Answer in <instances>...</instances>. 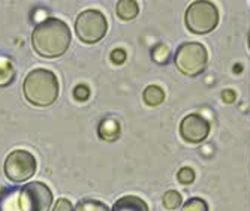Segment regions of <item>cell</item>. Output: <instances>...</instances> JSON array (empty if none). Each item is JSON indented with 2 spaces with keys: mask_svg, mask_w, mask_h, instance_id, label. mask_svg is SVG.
<instances>
[{
  "mask_svg": "<svg viewBox=\"0 0 250 211\" xmlns=\"http://www.w3.org/2000/svg\"><path fill=\"white\" fill-rule=\"evenodd\" d=\"M207 50L198 42H186L178 46L174 62L181 74L188 77H196L204 72L207 66Z\"/></svg>",
  "mask_w": 250,
  "mask_h": 211,
  "instance_id": "3",
  "label": "cell"
},
{
  "mask_svg": "<svg viewBox=\"0 0 250 211\" xmlns=\"http://www.w3.org/2000/svg\"><path fill=\"white\" fill-rule=\"evenodd\" d=\"M112 211H148V207L141 198L133 196V195H127V196L120 198L114 204Z\"/></svg>",
  "mask_w": 250,
  "mask_h": 211,
  "instance_id": "9",
  "label": "cell"
},
{
  "mask_svg": "<svg viewBox=\"0 0 250 211\" xmlns=\"http://www.w3.org/2000/svg\"><path fill=\"white\" fill-rule=\"evenodd\" d=\"M143 99L147 105L150 106H157L161 105L165 99V91L159 87V85H148L146 87L143 93Z\"/></svg>",
  "mask_w": 250,
  "mask_h": 211,
  "instance_id": "12",
  "label": "cell"
},
{
  "mask_svg": "<svg viewBox=\"0 0 250 211\" xmlns=\"http://www.w3.org/2000/svg\"><path fill=\"white\" fill-rule=\"evenodd\" d=\"M98 135L104 141H116L120 136V123L114 119H104L99 123Z\"/></svg>",
  "mask_w": 250,
  "mask_h": 211,
  "instance_id": "10",
  "label": "cell"
},
{
  "mask_svg": "<svg viewBox=\"0 0 250 211\" xmlns=\"http://www.w3.org/2000/svg\"><path fill=\"white\" fill-rule=\"evenodd\" d=\"M125 60H126V53H125V50L117 48V50H114V51L111 53V62H112V63H116V64H123Z\"/></svg>",
  "mask_w": 250,
  "mask_h": 211,
  "instance_id": "20",
  "label": "cell"
},
{
  "mask_svg": "<svg viewBox=\"0 0 250 211\" xmlns=\"http://www.w3.org/2000/svg\"><path fill=\"white\" fill-rule=\"evenodd\" d=\"M116 12H117V17L122 18L123 21H130L138 15L140 6L135 0H120L116 6Z\"/></svg>",
  "mask_w": 250,
  "mask_h": 211,
  "instance_id": "11",
  "label": "cell"
},
{
  "mask_svg": "<svg viewBox=\"0 0 250 211\" xmlns=\"http://www.w3.org/2000/svg\"><path fill=\"white\" fill-rule=\"evenodd\" d=\"M15 78V69L11 60L0 57V87H8Z\"/></svg>",
  "mask_w": 250,
  "mask_h": 211,
  "instance_id": "13",
  "label": "cell"
},
{
  "mask_svg": "<svg viewBox=\"0 0 250 211\" xmlns=\"http://www.w3.org/2000/svg\"><path fill=\"white\" fill-rule=\"evenodd\" d=\"M74 98L80 102H84L90 98V88L84 84H78L74 88Z\"/></svg>",
  "mask_w": 250,
  "mask_h": 211,
  "instance_id": "18",
  "label": "cell"
},
{
  "mask_svg": "<svg viewBox=\"0 0 250 211\" xmlns=\"http://www.w3.org/2000/svg\"><path fill=\"white\" fill-rule=\"evenodd\" d=\"M210 133V123L199 114L186 115L180 125V135L190 144L202 143Z\"/></svg>",
  "mask_w": 250,
  "mask_h": 211,
  "instance_id": "8",
  "label": "cell"
},
{
  "mask_svg": "<svg viewBox=\"0 0 250 211\" xmlns=\"http://www.w3.org/2000/svg\"><path fill=\"white\" fill-rule=\"evenodd\" d=\"M177 180H178L181 184H192L193 180H195V172H193V169H192V168H188V167L181 168V169L178 171V174H177Z\"/></svg>",
  "mask_w": 250,
  "mask_h": 211,
  "instance_id": "17",
  "label": "cell"
},
{
  "mask_svg": "<svg viewBox=\"0 0 250 211\" xmlns=\"http://www.w3.org/2000/svg\"><path fill=\"white\" fill-rule=\"evenodd\" d=\"M181 201H183V198H181V193L177 190H168V192H165V195L162 198L164 207L169 211L177 210L181 205Z\"/></svg>",
  "mask_w": 250,
  "mask_h": 211,
  "instance_id": "14",
  "label": "cell"
},
{
  "mask_svg": "<svg viewBox=\"0 0 250 211\" xmlns=\"http://www.w3.org/2000/svg\"><path fill=\"white\" fill-rule=\"evenodd\" d=\"M108 21L101 11L85 9L75 21V32L84 43H96L106 35Z\"/></svg>",
  "mask_w": 250,
  "mask_h": 211,
  "instance_id": "5",
  "label": "cell"
},
{
  "mask_svg": "<svg viewBox=\"0 0 250 211\" xmlns=\"http://www.w3.org/2000/svg\"><path fill=\"white\" fill-rule=\"evenodd\" d=\"M53 211H74V210H72V204H71V201H69V199L60 198V199L56 202V205H54Z\"/></svg>",
  "mask_w": 250,
  "mask_h": 211,
  "instance_id": "19",
  "label": "cell"
},
{
  "mask_svg": "<svg viewBox=\"0 0 250 211\" xmlns=\"http://www.w3.org/2000/svg\"><path fill=\"white\" fill-rule=\"evenodd\" d=\"M22 91L29 104L35 106H50L59 98V80L48 69H33L26 75L22 83Z\"/></svg>",
  "mask_w": 250,
  "mask_h": 211,
  "instance_id": "2",
  "label": "cell"
},
{
  "mask_svg": "<svg viewBox=\"0 0 250 211\" xmlns=\"http://www.w3.org/2000/svg\"><path fill=\"white\" fill-rule=\"evenodd\" d=\"M53 204L50 187L42 181H33L22 186L18 195L20 211H48Z\"/></svg>",
  "mask_w": 250,
  "mask_h": 211,
  "instance_id": "6",
  "label": "cell"
},
{
  "mask_svg": "<svg viewBox=\"0 0 250 211\" xmlns=\"http://www.w3.org/2000/svg\"><path fill=\"white\" fill-rule=\"evenodd\" d=\"M186 26L196 35H206L214 30L219 22V12L211 2H193L185 15Z\"/></svg>",
  "mask_w": 250,
  "mask_h": 211,
  "instance_id": "4",
  "label": "cell"
},
{
  "mask_svg": "<svg viewBox=\"0 0 250 211\" xmlns=\"http://www.w3.org/2000/svg\"><path fill=\"white\" fill-rule=\"evenodd\" d=\"M71 29L63 20L47 18L32 32V46L41 57L56 59L63 56L71 45Z\"/></svg>",
  "mask_w": 250,
  "mask_h": 211,
  "instance_id": "1",
  "label": "cell"
},
{
  "mask_svg": "<svg viewBox=\"0 0 250 211\" xmlns=\"http://www.w3.org/2000/svg\"><path fill=\"white\" fill-rule=\"evenodd\" d=\"M3 171L12 183L27 181L36 172V159L27 150H14L5 159Z\"/></svg>",
  "mask_w": 250,
  "mask_h": 211,
  "instance_id": "7",
  "label": "cell"
},
{
  "mask_svg": "<svg viewBox=\"0 0 250 211\" xmlns=\"http://www.w3.org/2000/svg\"><path fill=\"white\" fill-rule=\"evenodd\" d=\"M183 211H208V207H207L206 201H202L199 198H193L185 204Z\"/></svg>",
  "mask_w": 250,
  "mask_h": 211,
  "instance_id": "16",
  "label": "cell"
},
{
  "mask_svg": "<svg viewBox=\"0 0 250 211\" xmlns=\"http://www.w3.org/2000/svg\"><path fill=\"white\" fill-rule=\"evenodd\" d=\"M74 211H109L108 207L101 202V201H93V199H87V201H81Z\"/></svg>",
  "mask_w": 250,
  "mask_h": 211,
  "instance_id": "15",
  "label": "cell"
}]
</instances>
